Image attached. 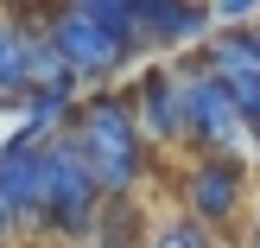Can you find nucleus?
I'll return each instance as SVG.
<instances>
[{"mask_svg":"<svg viewBox=\"0 0 260 248\" xmlns=\"http://www.w3.org/2000/svg\"><path fill=\"white\" fill-rule=\"evenodd\" d=\"M190 204H197L203 216H229L241 204V166L235 159H203L197 172H190Z\"/></svg>","mask_w":260,"mask_h":248,"instance_id":"39448f33","label":"nucleus"},{"mask_svg":"<svg viewBox=\"0 0 260 248\" xmlns=\"http://www.w3.org/2000/svg\"><path fill=\"white\" fill-rule=\"evenodd\" d=\"M159 248H203V236H197V229H190V223H178L172 236H159Z\"/></svg>","mask_w":260,"mask_h":248,"instance_id":"0eeeda50","label":"nucleus"},{"mask_svg":"<svg viewBox=\"0 0 260 248\" xmlns=\"http://www.w3.org/2000/svg\"><path fill=\"white\" fill-rule=\"evenodd\" d=\"M260 0H216V13H222V19H241V13H254Z\"/></svg>","mask_w":260,"mask_h":248,"instance_id":"6e6552de","label":"nucleus"},{"mask_svg":"<svg viewBox=\"0 0 260 248\" xmlns=\"http://www.w3.org/2000/svg\"><path fill=\"white\" fill-rule=\"evenodd\" d=\"M102 216V185L70 134H45V229L89 236Z\"/></svg>","mask_w":260,"mask_h":248,"instance_id":"f257e3e1","label":"nucleus"},{"mask_svg":"<svg viewBox=\"0 0 260 248\" xmlns=\"http://www.w3.org/2000/svg\"><path fill=\"white\" fill-rule=\"evenodd\" d=\"M45 38H51V51H57V64L83 83V76H108L114 64L127 58V45L108 32V25H95L76 0H57V7L45 13Z\"/></svg>","mask_w":260,"mask_h":248,"instance_id":"7ed1b4c3","label":"nucleus"},{"mask_svg":"<svg viewBox=\"0 0 260 248\" xmlns=\"http://www.w3.org/2000/svg\"><path fill=\"white\" fill-rule=\"evenodd\" d=\"M70 140L83 147L89 172L102 191H127L140 172V127L127 115V102H89V115L70 127Z\"/></svg>","mask_w":260,"mask_h":248,"instance_id":"f03ea898","label":"nucleus"},{"mask_svg":"<svg viewBox=\"0 0 260 248\" xmlns=\"http://www.w3.org/2000/svg\"><path fill=\"white\" fill-rule=\"evenodd\" d=\"M140 115L152 134H184V102H172V76H146L140 83Z\"/></svg>","mask_w":260,"mask_h":248,"instance_id":"423d86ee","label":"nucleus"},{"mask_svg":"<svg viewBox=\"0 0 260 248\" xmlns=\"http://www.w3.org/2000/svg\"><path fill=\"white\" fill-rule=\"evenodd\" d=\"M178 89H184V127H197L203 140H216V147H241L248 140V121H241V108L229 102V89L216 83L210 70H197V76H178Z\"/></svg>","mask_w":260,"mask_h":248,"instance_id":"20e7f679","label":"nucleus"}]
</instances>
